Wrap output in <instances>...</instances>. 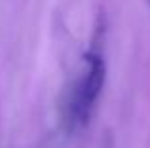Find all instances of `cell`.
<instances>
[{
  "label": "cell",
  "instance_id": "cell-1",
  "mask_svg": "<svg viewBox=\"0 0 150 148\" xmlns=\"http://www.w3.org/2000/svg\"><path fill=\"white\" fill-rule=\"evenodd\" d=\"M105 76L106 65L103 53L97 49L88 51L84 57V70L70 89L63 110V120L69 131H76L89 122L105 85Z\"/></svg>",
  "mask_w": 150,
  "mask_h": 148
}]
</instances>
